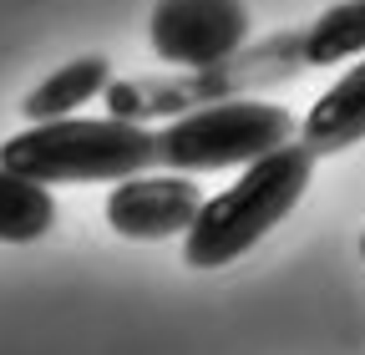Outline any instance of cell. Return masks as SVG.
<instances>
[{
  "label": "cell",
  "mask_w": 365,
  "mask_h": 355,
  "mask_svg": "<svg viewBox=\"0 0 365 355\" xmlns=\"http://www.w3.org/2000/svg\"><path fill=\"white\" fill-rule=\"evenodd\" d=\"M314 158L319 153L299 138L249 163L234 188H223L218 198L203 203L198 224L182 234V259L193 269H223L239 254H249L264 234H274L294 213V203L304 198L314 178Z\"/></svg>",
  "instance_id": "cell-1"
},
{
  "label": "cell",
  "mask_w": 365,
  "mask_h": 355,
  "mask_svg": "<svg viewBox=\"0 0 365 355\" xmlns=\"http://www.w3.org/2000/svg\"><path fill=\"white\" fill-rule=\"evenodd\" d=\"M0 168L36 183H122L158 168V127L127 117H56L31 122L0 143Z\"/></svg>",
  "instance_id": "cell-2"
},
{
  "label": "cell",
  "mask_w": 365,
  "mask_h": 355,
  "mask_svg": "<svg viewBox=\"0 0 365 355\" xmlns=\"http://www.w3.org/2000/svg\"><path fill=\"white\" fill-rule=\"evenodd\" d=\"M309 66L304 56V31H284L264 41L254 51H234L213 66H198V71H182V76H127V81H112L107 86V112L112 117H127V122H148V117H182L193 107H213V102H234V97H249L259 86H274V81H289Z\"/></svg>",
  "instance_id": "cell-3"
},
{
  "label": "cell",
  "mask_w": 365,
  "mask_h": 355,
  "mask_svg": "<svg viewBox=\"0 0 365 355\" xmlns=\"http://www.w3.org/2000/svg\"><path fill=\"white\" fill-rule=\"evenodd\" d=\"M299 138V122L279 102H213L173 117L158 127V168L168 173H218V168H249L264 153Z\"/></svg>",
  "instance_id": "cell-4"
},
{
  "label": "cell",
  "mask_w": 365,
  "mask_h": 355,
  "mask_svg": "<svg viewBox=\"0 0 365 355\" xmlns=\"http://www.w3.org/2000/svg\"><path fill=\"white\" fill-rule=\"evenodd\" d=\"M148 41H153V56H163L168 66L198 71L244 51L249 11L244 0H158L148 21Z\"/></svg>",
  "instance_id": "cell-5"
},
{
  "label": "cell",
  "mask_w": 365,
  "mask_h": 355,
  "mask_svg": "<svg viewBox=\"0 0 365 355\" xmlns=\"http://www.w3.org/2000/svg\"><path fill=\"white\" fill-rule=\"evenodd\" d=\"M203 193L193 178H122L107 198V224L122 239L137 244H153V239H173V234H188L203 213Z\"/></svg>",
  "instance_id": "cell-6"
},
{
  "label": "cell",
  "mask_w": 365,
  "mask_h": 355,
  "mask_svg": "<svg viewBox=\"0 0 365 355\" xmlns=\"http://www.w3.org/2000/svg\"><path fill=\"white\" fill-rule=\"evenodd\" d=\"M299 138L325 158V153H345L355 143H365V56L319 97L299 127Z\"/></svg>",
  "instance_id": "cell-7"
},
{
  "label": "cell",
  "mask_w": 365,
  "mask_h": 355,
  "mask_svg": "<svg viewBox=\"0 0 365 355\" xmlns=\"http://www.w3.org/2000/svg\"><path fill=\"white\" fill-rule=\"evenodd\" d=\"M107 86H112V61L107 56H76L66 61L61 71H51L36 92L21 102V112L31 122H56V117H76L81 102L91 97H107Z\"/></svg>",
  "instance_id": "cell-8"
},
{
  "label": "cell",
  "mask_w": 365,
  "mask_h": 355,
  "mask_svg": "<svg viewBox=\"0 0 365 355\" xmlns=\"http://www.w3.org/2000/svg\"><path fill=\"white\" fill-rule=\"evenodd\" d=\"M56 224V198L46 183L0 168V244H36Z\"/></svg>",
  "instance_id": "cell-9"
},
{
  "label": "cell",
  "mask_w": 365,
  "mask_h": 355,
  "mask_svg": "<svg viewBox=\"0 0 365 355\" xmlns=\"http://www.w3.org/2000/svg\"><path fill=\"white\" fill-rule=\"evenodd\" d=\"M309 66H335L350 56H365V0H340L304 31Z\"/></svg>",
  "instance_id": "cell-10"
},
{
  "label": "cell",
  "mask_w": 365,
  "mask_h": 355,
  "mask_svg": "<svg viewBox=\"0 0 365 355\" xmlns=\"http://www.w3.org/2000/svg\"><path fill=\"white\" fill-rule=\"evenodd\" d=\"M360 254H365V234H360Z\"/></svg>",
  "instance_id": "cell-11"
}]
</instances>
